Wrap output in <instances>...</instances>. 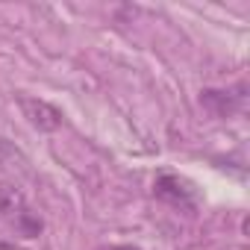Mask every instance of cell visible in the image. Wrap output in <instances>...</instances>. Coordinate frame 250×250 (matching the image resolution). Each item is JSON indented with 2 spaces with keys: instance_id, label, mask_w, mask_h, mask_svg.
Here are the masks:
<instances>
[{
  "instance_id": "cell-1",
  "label": "cell",
  "mask_w": 250,
  "mask_h": 250,
  "mask_svg": "<svg viewBox=\"0 0 250 250\" xmlns=\"http://www.w3.org/2000/svg\"><path fill=\"white\" fill-rule=\"evenodd\" d=\"M0 215H3L6 221H12V224H18L27 235H36L39 229H42V224L30 215V209H27V197H24V191L15 186V183H3L0 180Z\"/></svg>"
},
{
  "instance_id": "cell-2",
  "label": "cell",
  "mask_w": 250,
  "mask_h": 250,
  "mask_svg": "<svg viewBox=\"0 0 250 250\" xmlns=\"http://www.w3.org/2000/svg\"><path fill=\"white\" fill-rule=\"evenodd\" d=\"M21 109H24V118L33 124L36 130L53 133V130H59V124H62L59 109H53L50 103H44L39 97H21Z\"/></svg>"
},
{
  "instance_id": "cell-3",
  "label": "cell",
  "mask_w": 250,
  "mask_h": 250,
  "mask_svg": "<svg viewBox=\"0 0 250 250\" xmlns=\"http://www.w3.org/2000/svg\"><path fill=\"white\" fill-rule=\"evenodd\" d=\"M153 188H156V194H159L162 200H168V203H174V206H183V209H191V206H194V188H191V183L183 180V177L162 174Z\"/></svg>"
},
{
  "instance_id": "cell-4",
  "label": "cell",
  "mask_w": 250,
  "mask_h": 250,
  "mask_svg": "<svg viewBox=\"0 0 250 250\" xmlns=\"http://www.w3.org/2000/svg\"><path fill=\"white\" fill-rule=\"evenodd\" d=\"M112 250H139V247H130V244H124V247H112Z\"/></svg>"
}]
</instances>
